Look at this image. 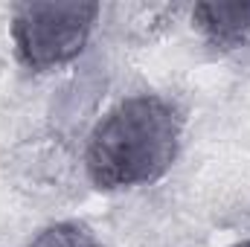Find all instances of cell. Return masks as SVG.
<instances>
[{"label":"cell","instance_id":"4","mask_svg":"<svg viewBox=\"0 0 250 247\" xmlns=\"http://www.w3.org/2000/svg\"><path fill=\"white\" fill-rule=\"evenodd\" d=\"M26 247H102L82 221H59L41 230Z\"/></svg>","mask_w":250,"mask_h":247},{"label":"cell","instance_id":"1","mask_svg":"<svg viewBox=\"0 0 250 247\" xmlns=\"http://www.w3.org/2000/svg\"><path fill=\"white\" fill-rule=\"evenodd\" d=\"M184 111L157 93L117 102L87 140V178L102 192L160 181L181 148Z\"/></svg>","mask_w":250,"mask_h":247},{"label":"cell","instance_id":"3","mask_svg":"<svg viewBox=\"0 0 250 247\" xmlns=\"http://www.w3.org/2000/svg\"><path fill=\"white\" fill-rule=\"evenodd\" d=\"M192 21L221 53L250 44V3H198L192 9Z\"/></svg>","mask_w":250,"mask_h":247},{"label":"cell","instance_id":"5","mask_svg":"<svg viewBox=\"0 0 250 247\" xmlns=\"http://www.w3.org/2000/svg\"><path fill=\"white\" fill-rule=\"evenodd\" d=\"M230 247H250V239H245V242H236V245H230Z\"/></svg>","mask_w":250,"mask_h":247},{"label":"cell","instance_id":"2","mask_svg":"<svg viewBox=\"0 0 250 247\" xmlns=\"http://www.w3.org/2000/svg\"><path fill=\"white\" fill-rule=\"evenodd\" d=\"M96 3H21L12 12L18 62L29 70H53L73 62L96 23Z\"/></svg>","mask_w":250,"mask_h":247}]
</instances>
